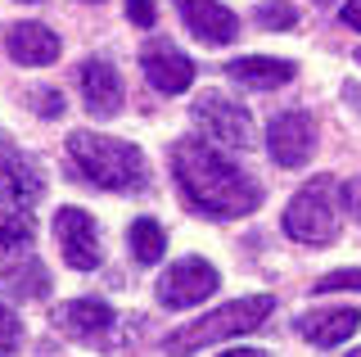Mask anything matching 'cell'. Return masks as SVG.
<instances>
[{
  "mask_svg": "<svg viewBox=\"0 0 361 357\" xmlns=\"http://www.w3.org/2000/svg\"><path fill=\"white\" fill-rule=\"evenodd\" d=\"M172 172H176L180 195L208 217L231 222V217H244L262 204V186L208 140H195V136L176 140L172 145Z\"/></svg>",
  "mask_w": 361,
  "mask_h": 357,
  "instance_id": "obj_1",
  "label": "cell"
},
{
  "mask_svg": "<svg viewBox=\"0 0 361 357\" xmlns=\"http://www.w3.org/2000/svg\"><path fill=\"white\" fill-rule=\"evenodd\" d=\"M68 159L73 167L99 190H145L149 163L131 140L99 136V131H73L68 136Z\"/></svg>",
  "mask_w": 361,
  "mask_h": 357,
  "instance_id": "obj_2",
  "label": "cell"
},
{
  "mask_svg": "<svg viewBox=\"0 0 361 357\" xmlns=\"http://www.w3.org/2000/svg\"><path fill=\"white\" fill-rule=\"evenodd\" d=\"M271 308H276V298H271V294L235 298V303H226V308H217V312H208V317H199V321H190V326L172 330V334L163 339V349L172 353V357H190V353L208 349V344H217V339H231V334L257 330V326L271 317Z\"/></svg>",
  "mask_w": 361,
  "mask_h": 357,
  "instance_id": "obj_3",
  "label": "cell"
},
{
  "mask_svg": "<svg viewBox=\"0 0 361 357\" xmlns=\"http://www.w3.org/2000/svg\"><path fill=\"white\" fill-rule=\"evenodd\" d=\"M343 222V190L334 176H316L307 181L285 208V231L298 244H330Z\"/></svg>",
  "mask_w": 361,
  "mask_h": 357,
  "instance_id": "obj_4",
  "label": "cell"
},
{
  "mask_svg": "<svg viewBox=\"0 0 361 357\" xmlns=\"http://www.w3.org/2000/svg\"><path fill=\"white\" fill-rule=\"evenodd\" d=\"M195 127L212 145H231V150H248L253 145V114L235 99H226L217 91L195 99Z\"/></svg>",
  "mask_w": 361,
  "mask_h": 357,
  "instance_id": "obj_5",
  "label": "cell"
},
{
  "mask_svg": "<svg viewBox=\"0 0 361 357\" xmlns=\"http://www.w3.org/2000/svg\"><path fill=\"white\" fill-rule=\"evenodd\" d=\"M54 240H59V253L68 267L77 272H95L104 262V249H99V226L86 208H59L54 213Z\"/></svg>",
  "mask_w": 361,
  "mask_h": 357,
  "instance_id": "obj_6",
  "label": "cell"
},
{
  "mask_svg": "<svg viewBox=\"0 0 361 357\" xmlns=\"http://www.w3.org/2000/svg\"><path fill=\"white\" fill-rule=\"evenodd\" d=\"M212 289H217V267L203 262V258H180L158 281V303L163 308H195Z\"/></svg>",
  "mask_w": 361,
  "mask_h": 357,
  "instance_id": "obj_7",
  "label": "cell"
},
{
  "mask_svg": "<svg viewBox=\"0 0 361 357\" xmlns=\"http://www.w3.org/2000/svg\"><path fill=\"white\" fill-rule=\"evenodd\" d=\"M267 150L280 167H302L316 150V127L307 114H280L267 127Z\"/></svg>",
  "mask_w": 361,
  "mask_h": 357,
  "instance_id": "obj_8",
  "label": "cell"
},
{
  "mask_svg": "<svg viewBox=\"0 0 361 357\" xmlns=\"http://www.w3.org/2000/svg\"><path fill=\"white\" fill-rule=\"evenodd\" d=\"M140 68H145V77H149V86L163 91V95H180V91H190V82H195V63H190V54H180L172 41H154V46H145Z\"/></svg>",
  "mask_w": 361,
  "mask_h": 357,
  "instance_id": "obj_9",
  "label": "cell"
},
{
  "mask_svg": "<svg viewBox=\"0 0 361 357\" xmlns=\"http://www.w3.org/2000/svg\"><path fill=\"white\" fill-rule=\"evenodd\" d=\"M176 9H180L185 32H195L203 46H231L240 37V18L217 0H176Z\"/></svg>",
  "mask_w": 361,
  "mask_h": 357,
  "instance_id": "obj_10",
  "label": "cell"
},
{
  "mask_svg": "<svg viewBox=\"0 0 361 357\" xmlns=\"http://www.w3.org/2000/svg\"><path fill=\"white\" fill-rule=\"evenodd\" d=\"M0 190H5V199L14 208H23V213H27V208L41 199L37 167L23 159V154L14 150V140H5V136H0Z\"/></svg>",
  "mask_w": 361,
  "mask_h": 357,
  "instance_id": "obj_11",
  "label": "cell"
},
{
  "mask_svg": "<svg viewBox=\"0 0 361 357\" xmlns=\"http://www.w3.org/2000/svg\"><path fill=\"white\" fill-rule=\"evenodd\" d=\"M54 326H59L68 339H104L113 330V308L99 303V298H73V303L54 308Z\"/></svg>",
  "mask_w": 361,
  "mask_h": 357,
  "instance_id": "obj_12",
  "label": "cell"
},
{
  "mask_svg": "<svg viewBox=\"0 0 361 357\" xmlns=\"http://www.w3.org/2000/svg\"><path fill=\"white\" fill-rule=\"evenodd\" d=\"M357 326H361L357 308H321V312H302L298 317V334L316 349H334V344L353 339Z\"/></svg>",
  "mask_w": 361,
  "mask_h": 357,
  "instance_id": "obj_13",
  "label": "cell"
},
{
  "mask_svg": "<svg viewBox=\"0 0 361 357\" xmlns=\"http://www.w3.org/2000/svg\"><path fill=\"white\" fill-rule=\"evenodd\" d=\"M82 99H86V109L95 118H113L122 109V77L113 63L104 59H86L82 63Z\"/></svg>",
  "mask_w": 361,
  "mask_h": 357,
  "instance_id": "obj_14",
  "label": "cell"
},
{
  "mask_svg": "<svg viewBox=\"0 0 361 357\" xmlns=\"http://www.w3.org/2000/svg\"><path fill=\"white\" fill-rule=\"evenodd\" d=\"M5 46L18 63H27V68H45V63L59 59V37L41 23H14L5 32Z\"/></svg>",
  "mask_w": 361,
  "mask_h": 357,
  "instance_id": "obj_15",
  "label": "cell"
},
{
  "mask_svg": "<svg viewBox=\"0 0 361 357\" xmlns=\"http://www.w3.org/2000/svg\"><path fill=\"white\" fill-rule=\"evenodd\" d=\"M226 77L248 86V91H276V86H285L293 77V63L289 59H267V54H244V59L226 63Z\"/></svg>",
  "mask_w": 361,
  "mask_h": 357,
  "instance_id": "obj_16",
  "label": "cell"
},
{
  "mask_svg": "<svg viewBox=\"0 0 361 357\" xmlns=\"http://www.w3.org/2000/svg\"><path fill=\"white\" fill-rule=\"evenodd\" d=\"M37 240V226L23 208H5L0 213V272H9L18 258H27V244Z\"/></svg>",
  "mask_w": 361,
  "mask_h": 357,
  "instance_id": "obj_17",
  "label": "cell"
},
{
  "mask_svg": "<svg viewBox=\"0 0 361 357\" xmlns=\"http://www.w3.org/2000/svg\"><path fill=\"white\" fill-rule=\"evenodd\" d=\"M9 289H14V294H23V298H45L50 294V276H45V267L32 258H18V267H9Z\"/></svg>",
  "mask_w": 361,
  "mask_h": 357,
  "instance_id": "obj_18",
  "label": "cell"
},
{
  "mask_svg": "<svg viewBox=\"0 0 361 357\" xmlns=\"http://www.w3.org/2000/svg\"><path fill=\"white\" fill-rule=\"evenodd\" d=\"M131 253H135V262H158L163 258V249H167V236H163V226L158 222H149V217H140V222H131Z\"/></svg>",
  "mask_w": 361,
  "mask_h": 357,
  "instance_id": "obj_19",
  "label": "cell"
},
{
  "mask_svg": "<svg viewBox=\"0 0 361 357\" xmlns=\"http://www.w3.org/2000/svg\"><path fill=\"white\" fill-rule=\"evenodd\" d=\"M18 344H23V321L0 303V357H18Z\"/></svg>",
  "mask_w": 361,
  "mask_h": 357,
  "instance_id": "obj_20",
  "label": "cell"
},
{
  "mask_svg": "<svg viewBox=\"0 0 361 357\" xmlns=\"http://www.w3.org/2000/svg\"><path fill=\"white\" fill-rule=\"evenodd\" d=\"M257 23L262 28H276V32H285L298 23V14H293V5H285V0H271V5L257 9Z\"/></svg>",
  "mask_w": 361,
  "mask_h": 357,
  "instance_id": "obj_21",
  "label": "cell"
},
{
  "mask_svg": "<svg viewBox=\"0 0 361 357\" xmlns=\"http://www.w3.org/2000/svg\"><path fill=\"white\" fill-rule=\"evenodd\" d=\"M316 294H334V289H361V272H330L312 285Z\"/></svg>",
  "mask_w": 361,
  "mask_h": 357,
  "instance_id": "obj_22",
  "label": "cell"
},
{
  "mask_svg": "<svg viewBox=\"0 0 361 357\" xmlns=\"http://www.w3.org/2000/svg\"><path fill=\"white\" fill-rule=\"evenodd\" d=\"M127 18L135 28H154V0H127Z\"/></svg>",
  "mask_w": 361,
  "mask_h": 357,
  "instance_id": "obj_23",
  "label": "cell"
},
{
  "mask_svg": "<svg viewBox=\"0 0 361 357\" xmlns=\"http://www.w3.org/2000/svg\"><path fill=\"white\" fill-rule=\"evenodd\" d=\"M343 199H348V208H353V213H357V222H361V176L343 186Z\"/></svg>",
  "mask_w": 361,
  "mask_h": 357,
  "instance_id": "obj_24",
  "label": "cell"
},
{
  "mask_svg": "<svg viewBox=\"0 0 361 357\" xmlns=\"http://www.w3.org/2000/svg\"><path fill=\"white\" fill-rule=\"evenodd\" d=\"M37 99H41L37 109H41L45 118H54V114H59V95H54V91H37Z\"/></svg>",
  "mask_w": 361,
  "mask_h": 357,
  "instance_id": "obj_25",
  "label": "cell"
},
{
  "mask_svg": "<svg viewBox=\"0 0 361 357\" xmlns=\"http://www.w3.org/2000/svg\"><path fill=\"white\" fill-rule=\"evenodd\" d=\"M343 23L361 32V0H348V5H343Z\"/></svg>",
  "mask_w": 361,
  "mask_h": 357,
  "instance_id": "obj_26",
  "label": "cell"
},
{
  "mask_svg": "<svg viewBox=\"0 0 361 357\" xmlns=\"http://www.w3.org/2000/svg\"><path fill=\"white\" fill-rule=\"evenodd\" d=\"M221 357H271V353H262V349H231V353H221Z\"/></svg>",
  "mask_w": 361,
  "mask_h": 357,
  "instance_id": "obj_27",
  "label": "cell"
},
{
  "mask_svg": "<svg viewBox=\"0 0 361 357\" xmlns=\"http://www.w3.org/2000/svg\"><path fill=\"white\" fill-rule=\"evenodd\" d=\"M5 208H14V204H9V199H5V190H0V213H5Z\"/></svg>",
  "mask_w": 361,
  "mask_h": 357,
  "instance_id": "obj_28",
  "label": "cell"
},
{
  "mask_svg": "<svg viewBox=\"0 0 361 357\" xmlns=\"http://www.w3.org/2000/svg\"><path fill=\"white\" fill-rule=\"evenodd\" d=\"M343 357H361V349H357V353H343Z\"/></svg>",
  "mask_w": 361,
  "mask_h": 357,
  "instance_id": "obj_29",
  "label": "cell"
},
{
  "mask_svg": "<svg viewBox=\"0 0 361 357\" xmlns=\"http://www.w3.org/2000/svg\"><path fill=\"white\" fill-rule=\"evenodd\" d=\"M86 5H95V0H86Z\"/></svg>",
  "mask_w": 361,
  "mask_h": 357,
  "instance_id": "obj_30",
  "label": "cell"
},
{
  "mask_svg": "<svg viewBox=\"0 0 361 357\" xmlns=\"http://www.w3.org/2000/svg\"><path fill=\"white\" fill-rule=\"evenodd\" d=\"M357 63H361V54H357Z\"/></svg>",
  "mask_w": 361,
  "mask_h": 357,
  "instance_id": "obj_31",
  "label": "cell"
}]
</instances>
